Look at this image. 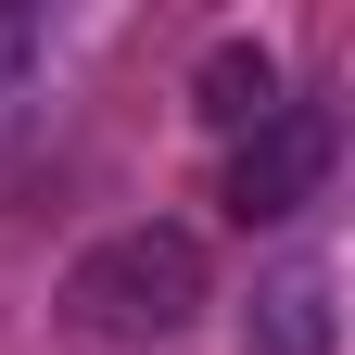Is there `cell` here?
I'll return each mask as SVG.
<instances>
[{"label": "cell", "instance_id": "obj_1", "mask_svg": "<svg viewBox=\"0 0 355 355\" xmlns=\"http://www.w3.org/2000/svg\"><path fill=\"white\" fill-rule=\"evenodd\" d=\"M203 318V241L191 229H102L64 266V330L76 343H178Z\"/></svg>", "mask_w": 355, "mask_h": 355}, {"label": "cell", "instance_id": "obj_2", "mask_svg": "<svg viewBox=\"0 0 355 355\" xmlns=\"http://www.w3.org/2000/svg\"><path fill=\"white\" fill-rule=\"evenodd\" d=\"M330 165H343V127H330L318 102H279L266 127H241L229 191H216V203H229L241 229H279V216H304V203L330 191Z\"/></svg>", "mask_w": 355, "mask_h": 355}, {"label": "cell", "instance_id": "obj_3", "mask_svg": "<svg viewBox=\"0 0 355 355\" xmlns=\"http://www.w3.org/2000/svg\"><path fill=\"white\" fill-rule=\"evenodd\" d=\"M343 304H330V266H279V279H254L241 304V355H330Z\"/></svg>", "mask_w": 355, "mask_h": 355}, {"label": "cell", "instance_id": "obj_4", "mask_svg": "<svg viewBox=\"0 0 355 355\" xmlns=\"http://www.w3.org/2000/svg\"><path fill=\"white\" fill-rule=\"evenodd\" d=\"M191 114H203V127H229V140L279 114V64H266V38H216V51L191 64Z\"/></svg>", "mask_w": 355, "mask_h": 355}, {"label": "cell", "instance_id": "obj_5", "mask_svg": "<svg viewBox=\"0 0 355 355\" xmlns=\"http://www.w3.org/2000/svg\"><path fill=\"white\" fill-rule=\"evenodd\" d=\"M26 76H38V13H26V0H0V114L26 102Z\"/></svg>", "mask_w": 355, "mask_h": 355}]
</instances>
